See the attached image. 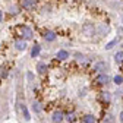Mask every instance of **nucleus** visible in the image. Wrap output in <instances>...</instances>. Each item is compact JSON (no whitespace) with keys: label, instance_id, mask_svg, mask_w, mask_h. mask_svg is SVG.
<instances>
[{"label":"nucleus","instance_id":"7","mask_svg":"<svg viewBox=\"0 0 123 123\" xmlns=\"http://www.w3.org/2000/svg\"><path fill=\"white\" fill-rule=\"evenodd\" d=\"M104 69H105V63H104V62H97V63L94 65V72H97V73H103Z\"/></svg>","mask_w":123,"mask_h":123},{"label":"nucleus","instance_id":"12","mask_svg":"<svg viewBox=\"0 0 123 123\" xmlns=\"http://www.w3.org/2000/svg\"><path fill=\"white\" fill-rule=\"evenodd\" d=\"M21 110H22V114H24V119L28 122V120H31V114H29V111H28V109L22 104V107H21Z\"/></svg>","mask_w":123,"mask_h":123},{"label":"nucleus","instance_id":"8","mask_svg":"<svg viewBox=\"0 0 123 123\" xmlns=\"http://www.w3.org/2000/svg\"><path fill=\"white\" fill-rule=\"evenodd\" d=\"M56 32H53V31H47V32L44 34V40L45 41H54L56 40Z\"/></svg>","mask_w":123,"mask_h":123},{"label":"nucleus","instance_id":"10","mask_svg":"<svg viewBox=\"0 0 123 123\" xmlns=\"http://www.w3.org/2000/svg\"><path fill=\"white\" fill-rule=\"evenodd\" d=\"M63 119H65V116H63V113H62V111H56V113L53 114V122H54V123H60Z\"/></svg>","mask_w":123,"mask_h":123},{"label":"nucleus","instance_id":"19","mask_svg":"<svg viewBox=\"0 0 123 123\" xmlns=\"http://www.w3.org/2000/svg\"><path fill=\"white\" fill-rule=\"evenodd\" d=\"M32 107H34V110H35L37 113H38V111L41 110V109H40V105H38V103H34V104H32Z\"/></svg>","mask_w":123,"mask_h":123},{"label":"nucleus","instance_id":"20","mask_svg":"<svg viewBox=\"0 0 123 123\" xmlns=\"http://www.w3.org/2000/svg\"><path fill=\"white\" fill-rule=\"evenodd\" d=\"M104 123H113V117H111V116H109V117H107V120H105Z\"/></svg>","mask_w":123,"mask_h":123},{"label":"nucleus","instance_id":"5","mask_svg":"<svg viewBox=\"0 0 123 123\" xmlns=\"http://www.w3.org/2000/svg\"><path fill=\"white\" fill-rule=\"evenodd\" d=\"M22 7L26 10H31L35 7V0H22Z\"/></svg>","mask_w":123,"mask_h":123},{"label":"nucleus","instance_id":"21","mask_svg":"<svg viewBox=\"0 0 123 123\" xmlns=\"http://www.w3.org/2000/svg\"><path fill=\"white\" fill-rule=\"evenodd\" d=\"M119 119H120V122H122V123H123V110H122V111H120V116H119Z\"/></svg>","mask_w":123,"mask_h":123},{"label":"nucleus","instance_id":"22","mask_svg":"<svg viewBox=\"0 0 123 123\" xmlns=\"http://www.w3.org/2000/svg\"><path fill=\"white\" fill-rule=\"evenodd\" d=\"M2 19H3V12L0 10V22H2Z\"/></svg>","mask_w":123,"mask_h":123},{"label":"nucleus","instance_id":"2","mask_svg":"<svg viewBox=\"0 0 123 123\" xmlns=\"http://www.w3.org/2000/svg\"><path fill=\"white\" fill-rule=\"evenodd\" d=\"M19 31H21V35H22V38L24 40H31L34 37V32H32V29H31L29 26H21L19 28Z\"/></svg>","mask_w":123,"mask_h":123},{"label":"nucleus","instance_id":"6","mask_svg":"<svg viewBox=\"0 0 123 123\" xmlns=\"http://www.w3.org/2000/svg\"><path fill=\"white\" fill-rule=\"evenodd\" d=\"M56 57H57V60H60V62H65V60L69 59V53H68L66 50H59L57 54H56Z\"/></svg>","mask_w":123,"mask_h":123},{"label":"nucleus","instance_id":"14","mask_svg":"<svg viewBox=\"0 0 123 123\" xmlns=\"http://www.w3.org/2000/svg\"><path fill=\"white\" fill-rule=\"evenodd\" d=\"M117 43H119V38H116V40H111L109 44H105V47H104V49H105V50H111V49L114 47V45H116Z\"/></svg>","mask_w":123,"mask_h":123},{"label":"nucleus","instance_id":"1","mask_svg":"<svg viewBox=\"0 0 123 123\" xmlns=\"http://www.w3.org/2000/svg\"><path fill=\"white\" fill-rule=\"evenodd\" d=\"M82 34H84L85 37H88V38L94 37V35H95V26L92 25V24H85V25L82 26Z\"/></svg>","mask_w":123,"mask_h":123},{"label":"nucleus","instance_id":"3","mask_svg":"<svg viewBox=\"0 0 123 123\" xmlns=\"http://www.w3.org/2000/svg\"><path fill=\"white\" fill-rule=\"evenodd\" d=\"M109 76L107 75H104V73H100L98 76H97V79H95V84L97 85H105V84H109Z\"/></svg>","mask_w":123,"mask_h":123},{"label":"nucleus","instance_id":"4","mask_svg":"<svg viewBox=\"0 0 123 123\" xmlns=\"http://www.w3.org/2000/svg\"><path fill=\"white\" fill-rule=\"evenodd\" d=\"M15 49L19 50V51L26 50V41L25 40H16V41H15Z\"/></svg>","mask_w":123,"mask_h":123},{"label":"nucleus","instance_id":"17","mask_svg":"<svg viewBox=\"0 0 123 123\" xmlns=\"http://www.w3.org/2000/svg\"><path fill=\"white\" fill-rule=\"evenodd\" d=\"M114 84H116V85H122V84H123V78H122L120 75H116V76H114Z\"/></svg>","mask_w":123,"mask_h":123},{"label":"nucleus","instance_id":"9","mask_svg":"<svg viewBox=\"0 0 123 123\" xmlns=\"http://www.w3.org/2000/svg\"><path fill=\"white\" fill-rule=\"evenodd\" d=\"M37 72L38 73H45L47 72V65H45L44 62H38L37 63Z\"/></svg>","mask_w":123,"mask_h":123},{"label":"nucleus","instance_id":"15","mask_svg":"<svg viewBox=\"0 0 123 123\" xmlns=\"http://www.w3.org/2000/svg\"><path fill=\"white\" fill-rule=\"evenodd\" d=\"M114 60L117 62V63H123V51H117L114 54Z\"/></svg>","mask_w":123,"mask_h":123},{"label":"nucleus","instance_id":"11","mask_svg":"<svg viewBox=\"0 0 123 123\" xmlns=\"http://www.w3.org/2000/svg\"><path fill=\"white\" fill-rule=\"evenodd\" d=\"M82 122L84 123H97V120H95V117L92 116V114H86V116H84V119H82Z\"/></svg>","mask_w":123,"mask_h":123},{"label":"nucleus","instance_id":"16","mask_svg":"<svg viewBox=\"0 0 123 123\" xmlns=\"http://www.w3.org/2000/svg\"><path fill=\"white\" fill-rule=\"evenodd\" d=\"M65 119H66V120H68L69 123H73V122L76 120V116H75V113H68Z\"/></svg>","mask_w":123,"mask_h":123},{"label":"nucleus","instance_id":"13","mask_svg":"<svg viewBox=\"0 0 123 123\" xmlns=\"http://www.w3.org/2000/svg\"><path fill=\"white\" fill-rule=\"evenodd\" d=\"M40 51H41V49H40V45H34L32 47V50H31V57H37L38 54H40Z\"/></svg>","mask_w":123,"mask_h":123},{"label":"nucleus","instance_id":"18","mask_svg":"<svg viewBox=\"0 0 123 123\" xmlns=\"http://www.w3.org/2000/svg\"><path fill=\"white\" fill-rule=\"evenodd\" d=\"M109 95H110L109 92H104V94H103V100H104V101H109V100H110V97H109Z\"/></svg>","mask_w":123,"mask_h":123}]
</instances>
